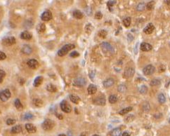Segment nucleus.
<instances>
[{"mask_svg": "<svg viewBox=\"0 0 170 136\" xmlns=\"http://www.w3.org/2000/svg\"><path fill=\"white\" fill-rule=\"evenodd\" d=\"M27 65L28 66L30 67V68H32V69H37L38 67H39V62L37 60H34V59H31V60H29L27 62Z\"/></svg>", "mask_w": 170, "mask_h": 136, "instance_id": "obj_10", "label": "nucleus"}, {"mask_svg": "<svg viewBox=\"0 0 170 136\" xmlns=\"http://www.w3.org/2000/svg\"><path fill=\"white\" fill-rule=\"evenodd\" d=\"M37 30L39 33H43L46 30V26L44 23H39L37 27Z\"/></svg>", "mask_w": 170, "mask_h": 136, "instance_id": "obj_24", "label": "nucleus"}, {"mask_svg": "<svg viewBox=\"0 0 170 136\" xmlns=\"http://www.w3.org/2000/svg\"><path fill=\"white\" fill-rule=\"evenodd\" d=\"M148 91V88L145 85H142L141 86V87L139 88V92L141 93V94H146Z\"/></svg>", "mask_w": 170, "mask_h": 136, "instance_id": "obj_35", "label": "nucleus"}, {"mask_svg": "<svg viewBox=\"0 0 170 136\" xmlns=\"http://www.w3.org/2000/svg\"><path fill=\"white\" fill-rule=\"evenodd\" d=\"M61 109L65 113H70L72 110V107L70 105L66 100H63L61 103Z\"/></svg>", "mask_w": 170, "mask_h": 136, "instance_id": "obj_7", "label": "nucleus"}, {"mask_svg": "<svg viewBox=\"0 0 170 136\" xmlns=\"http://www.w3.org/2000/svg\"><path fill=\"white\" fill-rule=\"evenodd\" d=\"M20 38L25 40H30L32 38V34L28 31H24L20 34Z\"/></svg>", "mask_w": 170, "mask_h": 136, "instance_id": "obj_16", "label": "nucleus"}, {"mask_svg": "<svg viewBox=\"0 0 170 136\" xmlns=\"http://www.w3.org/2000/svg\"><path fill=\"white\" fill-rule=\"evenodd\" d=\"M6 58V54L2 52V51H0V61H3V60H5Z\"/></svg>", "mask_w": 170, "mask_h": 136, "instance_id": "obj_47", "label": "nucleus"}, {"mask_svg": "<svg viewBox=\"0 0 170 136\" xmlns=\"http://www.w3.org/2000/svg\"><path fill=\"white\" fill-rule=\"evenodd\" d=\"M152 49V45L148 43H142L141 44V50L143 51H149Z\"/></svg>", "mask_w": 170, "mask_h": 136, "instance_id": "obj_15", "label": "nucleus"}, {"mask_svg": "<svg viewBox=\"0 0 170 136\" xmlns=\"http://www.w3.org/2000/svg\"><path fill=\"white\" fill-rule=\"evenodd\" d=\"M79 56V53L77 51H73L70 54V56L72 58H77Z\"/></svg>", "mask_w": 170, "mask_h": 136, "instance_id": "obj_45", "label": "nucleus"}, {"mask_svg": "<svg viewBox=\"0 0 170 136\" xmlns=\"http://www.w3.org/2000/svg\"><path fill=\"white\" fill-rule=\"evenodd\" d=\"M15 122H16V121H15V119H8L6 120V124L9 125V126H11V125L15 124Z\"/></svg>", "mask_w": 170, "mask_h": 136, "instance_id": "obj_42", "label": "nucleus"}, {"mask_svg": "<svg viewBox=\"0 0 170 136\" xmlns=\"http://www.w3.org/2000/svg\"><path fill=\"white\" fill-rule=\"evenodd\" d=\"M155 70V68L153 65H148L143 69V72L145 75H151L154 73Z\"/></svg>", "mask_w": 170, "mask_h": 136, "instance_id": "obj_4", "label": "nucleus"}, {"mask_svg": "<svg viewBox=\"0 0 170 136\" xmlns=\"http://www.w3.org/2000/svg\"><path fill=\"white\" fill-rule=\"evenodd\" d=\"M134 119V116L131 114V115H129V117H128L126 119V121L129 122V121H133Z\"/></svg>", "mask_w": 170, "mask_h": 136, "instance_id": "obj_48", "label": "nucleus"}, {"mask_svg": "<svg viewBox=\"0 0 170 136\" xmlns=\"http://www.w3.org/2000/svg\"><path fill=\"white\" fill-rule=\"evenodd\" d=\"M155 118L156 119H160L162 117V114H155L154 115Z\"/></svg>", "mask_w": 170, "mask_h": 136, "instance_id": "obj_51", "label": "nucleus"}, {"mask_svg": "<svg viewBox=\"0 0 170 136\" xmlns=\"http://www.w3.org/2000/svg\"><path fill=\"white\" fill-rule=\"evenodd\" d=\"M164 2H165L166 4H169V5L170 4V0H165Z\"/></svg>", "mask_w": 170, "mask_h": 136, "instance_id": "obj_54", "label": "nucleus"}, {"mask_svg": "<svg viewBox=\"0 0 170 136\" xmlns=\"http://www.w3.org/2000/svg\"><path fill=\"white\" fill-rule=\"evenodd\" d=\"M21 51H22V53H23L25 55H30L32 52V48L30 46L25 44V45H24L23 46Z\"/></svg>", "mask_w": 170, "mask_h": 136, "instance_id": "obj_14", "label": "nucleus"}, {"mask_svg": "<svg viewBox=\"0 0 170 136\" xmlns=\"http://www.w3.org/2000/svg\"><path fill=\"white\" fill-rule=\"evenodd\" d=\"M80 136H87V133H82L80 135Z\"/></svg>", "mask_w": 170, "mask_h": 136, "instance_id": "obj_55", "label": "nucleus"}, {"mask_svg": "<svg viewBox=\"0 0 170 136\" xmlns=\"http://www.w3.org/2000/svg\"><path fill=\"white\" fill-rule=\"evenodd\" d=\"M73 15H74V17H75V18H77V19H78V20L82 19V18H83V14H82L80 11H79V10H75V11H74V12H73Z\"/></svg>", "mask_w": 170, "mask_h": 136, "instance_id": "obj_25", "label": "nucleus"}, {"mask_svg": "<svg viewBox=\"0 0 170 136\" xmlns=\"http://www.w3.org/2000/svg\"><path fill=\"white\" fill-rule=\"evenodd\" d=\"M127 39L129 42H132L134 40V37L132 36V34H127Z\"/></svg>", "mask_w": 170, "mask_h": 136, "instance_id": "obj_50", "label": "nucleus"}, {"mask_svg": "<svg viewBox=\"0 0 170 136\" xmlns=\"http://www.w3.org/2000/svg\"><path fill=\"white\" fill-rule=\"evenodd\" d=\"M98 136V135H93V136Z\"/></svg>", "mask_w": 170, "mask_h": 136, "instance_id": "obj_57", "label": "nucleus"}, {"mask_svg": "<svg viewBox=\"0 0 170 136\" xmlns=\"http://www.w3.org/2000/svg\"><path fill=\"white\" fill-rule=\"evenodd\" d=\"M102 51L105 53H114V48L108 42H103L100 45Z\"/></svg>", "mask_w": 170, "mask_h": 136, "instance_id": "obj_3", "label": "nucleus"}, {"mask_svg": "<svg viewBox=\"0 0 170 136\" xmlns=\"http://www.w3.org/2000/svg\"><path fill=\"white\" fill-rule=\"evenodd\" d=\"M165 69H166V67H165V65H160V67H159V72H163L165 71Z\"/></svg>", "mask_w": 170, "mask_h": 136, "instance_id": "obj_49", "label": "nucleus"}, {"mask_svg": "<svg viewBox=\"0 0 170 136\" xmlns=\"http://www.w3.org/2000/svg\"><path fill=\"white\" fill-rule=\"evenodd\" d=\"M0 100H1V101H3V102H6V101L8 100V99L5 97V95H4V93H3L2 91L0 92Z\"/></svg>", "mask_w": 170, "mask_h": 136, "instance_id": "obj_44", "label": "nucleus"}, {"mask_svg": "<svg viewBox=\"0 0 170 136\" xmlns=\"http://www.w3.org/2000/svg\"><path fill=\"white\" fill-rule=\"evenodd\" d=\"M131 110H132V107H126V108H124V109H122V110H120V111L119 112V114H121V115H124V114L129 113V112L130 111H131Z\"/></svg>", "mask_w": 170, "mask_h": 136, "instance_id": "obj_28", "label": "nucleus"}, {"mask_svg": "<svg viewBox=\"0 0 170 136\" xmlns=\"http://www.w3.org/2000/svg\"><path fill=\"white\" fill-rule=\"evenodd\" d=\"M2 92H3L4 95H5V97L9 100L10 98V97H11V92L9 91V89H5L4 91H3Z\"/></svg>", "mask_w": 170, "mask_h": 136, "instance_id": "obj_37", "label": "nucleus"}, {"mask_svg": "<svg viewBox=\"0 0 170 136\" xmlns=\"http://www.w3.org/2000/svg\"><path fill=\"white\" fill-rule=\"evenodd\" d=\"M70 100H71L73 103H75V104H78V103H79V101H80L79 97L78 95H75V94L70 95Z\"/></svg>", "mask_w": 170, "mask_h": 136, "instance_id": "obj_21", "label": "nucleus"}, {"mask_svg": "<svg viewBox=\"0 0 170 136\" xmlns=\"http://www.w3.org/2000/svg\"><path fill=\"white\" fill-rule=\"evenodd\" d=\"M107 31L105 30H101L98 32V36L101 38H106V36H107Z\"/></svg>", "mask_w": 170, "mask_h": 136, "instance_id": "obj_36", "label": "nucleus"}, {"mask_svg": "<svg viewBox=\"0 0 170 136\" xmlns=\"http://www.w3.org/2000/svg\"><path fill=\"white\" fill-rule=\"evenodd\" d=\"M103 18V14L101 11H98L96 12V14H95V18L97 20H101Z\"/></svg>", "mask_w": 170, "mask_h": 136, "instance_id": "obj_43", "label": "nucleus"}, {"mask_svg": "<svg viewBox=\"0 0 170 136\" xmlns=\"http://www.w3.org/2000/svg\"><path fill=\"white\" fill-rule=\"evenodd\" d=\"M116 1H114V0H110V1H108V3H107V4H108V7H112V6H114L115 4H116Z\"/></svg>", "mask_w": 170, "mask_h": 136, "instance_id": "obj_46", "label": "nucleus"}, {"mask_svg": "<svg viewBox=\"0 0 170 136\" xmlns=\"http://www.w3.org/2000/svg\"><path fill=\"white\" fill-rule=\"evenodd\" d=\"M114 84H115V81H114L113 79H111V78L105 80V81H103V86H104L106 88H108V87L112 86V85H114Z\"/></svg>", "mask_w": 170, "mask_h": 136, "instance_id": "obj_17", "label": "nucleus"}, {"mask_svg": "<svg viewBox=\"0 0 170 136\" xmlns=\"http://www.w3.org/2000/svg\"><path fill=\"white\" fill-rule=\"evenodd\" d=\"M117 101V98L115 95H111L109 97V102L111 104H114Z\"/></svg>", "mask_w": 170, "mask_h": 136, "instance_id": "obj_29", "label": "nucleus"}, {"mask_svg": "<svg viewBox=\"0 0 170 136\" xmlns=\"http://www.w3.org/2000/svg\"><path fill=\"white\" fill-rule=\"evenodd\" d=\"M46 90L51 93H55L57 91V88L56 87V86H54L53 84H49L46 86Z\"/></svg>", "mask_w": 170, "mask_h": 136, "instance_id": "obj_27", "label": "nucleus"}, {"mask_svg": "<svg viewBox=\"0 0 170 136\" xmlns=\"http://www.w3.org/2000/svg\"><path fill=\"white\" fill-rule=\"evenodd\" d=\"M158 101L161 104H163L165 103L166 101V98H165V96L162 94V93H160L159 95H158Z\"/></svg>", "mask_w": 170, "mask_h": 136, "instance_id": "obj_31", "label": "nucleus"}, {"mask_svg": "<svg viewBox=\"0 0 170 136\" xmlns=\"http://www.w3.org/2000/svg\"><path fill=\"white\" fill-rule=\"evenodd\" d=\"M33 118H34L33 115L32 114H30V113H26L23 117V120H30V119H32Z\"/></svg>", "mask_w": 170, "mask_h": 136, "instance_id": "obj_34", "label": "nucleus"}, {"mask_svg": "<svg viewBox=\"0 0 170 136\" xmlns=\"http://www.w3.org/2000/svg\"><path fill=\"white\" fill-rule=\"evenodd\" d=\"M75 48V46L74 45V44H71L63 46L58 51V55L59 56H65L70 50L74 49Z\"/></svg>", "mask_w": 170, "mask_h": 136, "instance_id": "obj_1", "label": "nucleus"}, {"mask_svg": "<svg viewBox=\"0 0 170 136\" xmlns=\"http://www.w3.org/2000/svg\"><path fill=\"white\" fill-rule=\"evenodd\" d=\"M54 125H55V123H54V122L52 120H51L49 119H46L42 123V128L44 131H48L52 130L53 128V127H54Z\"/></svg>", "mask_w": 170, "mask_h": 136, "instance_id": "obj_2", "label": "nucleus"}, {"mask_svg": "<svg viewBox=\"0 0 170 136\" xmlns=\"http://www.w3.org/2000/svg\"><path fill=\"white\" fill-rule=\"evenodd\" d=\"M117 90H118V91H119V92L124 93V92H125V91H126V86L125 85H123V84H122V85H120V86H118V89H117Z\"/></svg>", "mask_w": 170, "mask_h": 136, "instance_id": "obj_40", "label": "nucleus"}, {"mask_svg": "<svg viewBox=\"0 0 170 136\" xmlns=\"http://www.w3.org/2000/svg\"><path fill=\"white\" fill-rule=\"evenodd\" d=\"M122 133V131L120 128H114L113 130H112V131L110 132V136H120Z\"/></svg>", "mask_w": 170, "mask_h": 136, "instance_id": "obj_20", "label": "nucleus"}, {"mask_svg": "<svg viewBox=\"0 0 170 136\" xmlns=\"http://www.w3.org/2000/svg\"><path fill=\"white\" fill-rule=\"evenodd\" d=\"M135 73V70L133 67H129L127 68L125 71H124V76L126 77V78H129V77H131L133 76L134 75Z\"/></svg>", "mask_w": 170, "mask_h": 136, "instance_id": "obj_11", "label": "nucleus"}, {"mask_svg": "<svg viewBox=\"0 0 170 136\" xmlns=\"http://www.w3.org/2000/svg\"><path fill=\"white\" fill-rule=\"evenodd\" d=\"M93 102L95 105H105L106 100L104 97L101 96V97H98L95 98Z\"/></svg>", "mask_w": 170, "mask_h": 136, "instance_id": "obj_9", "label": "nucleus"}, {"mask_svg": "<svg viewBox=\"0 0 170 136\" xmlns=\"http://www.w3.org/2000/svg\"><path fill=\"white\" fill-rule=\"evenodd\" d=\"M42 81H43V77L42 76H39L36 77L35 79L34 80L33 85L35 87H38V86H39V85L42 84Z\"/></svg>", "mask_w": 170, "mask_h": 136, "instance_id": "obj_18", "label": "nucleus"}, {"mask_svg": "<svg viewBox=\"0 0 170 136\" xmlns=\"http://www.w3.org/2000/svg\"><path fill=\"white\" fill-rule=\"evenodd\" d=\"M145 8H146V6H145L144 2H141L136 6V10L139 11H142L145 9Z\"/></svg>", "mask_w": 170, "mask_h": 136, "instance_id": "obj_32", "label": "nucleus"}, {"mask_svg": "<svg viewBox=\"0 0 170 136\" xmlns=\"http://www.w3.org/2000/svg\"><path fill=\"white\" fill-rule=\"evenodd\" d=\"M58 136H65V135H64V134H60V135H59Z\"/></svg>", "mask_w": 170, "mask_h": 136, "instance_id": "obj_56", "label": "nucleus"}, {"mask_svg": "<svg viewBox=\"0 0 170 136\" xmlns=\"http://www.w3.org/2000/svg\"><path fill=\"white\" fill-rule=\"evenodd\" d=\"M21 131H22V127H21L20 125L15 126H14V127L11 128V133H14V134L20 133Z\"/></svg>", "mask_w": 170, "mask_h": 136, "instance_id": "obj_22", "label": "nucleus"}, {"mask_svg": "<svg viewBox=\"0 0 170 136\" xmlns=\"http://www.w3.org/2000/svg\"><path fill=\"white\" fill-rule=\"evenodd\" d=\"M150 105H149V103L148 102H146L143 105V109L145 111V112H148L150 110Z\"/></svg>", "mask_w": 170, "mask_h": 136, "instance_id": "obj_38", "label": "nucleus"}, {"mask_svg": "<svg viewBox=\"0 0 170 136\" xmlns=\"http://www.w3.org/2000/svg\"><path fill=\"white\" fill-rule=\"evenodd\" d=\"M160 84H161V82H160V81L159 80V79H153L151 81V83H150V85L151 86H159V85H160Z\"/></svg>", "mask_w": 170, "mask_h": 136, "instance_id": "obj_33", "label": "nucleus"}, {"mask_svg": "<svg viewBox=\"0 0 170 136\" xmlns=\"http://www.w3.org/2000/svg\"><path fill=\"white\" fill-rule=\"evenodd\" d=\"M122 136H130V134L128 132H124V133H123V134L122 135Z\"/></svg>", "mask_w": 170, "mask_h": 136, "instance_id": "obj_53", "label": "nucleus"}, {"mask_svg": "<svg viewBox=\"0 0 170 136\" xmlns=\"http://www.w3.org/2000/svg\"><path fill=\"white\" fill-rule=\"evenodd\" d=\"M154 4L155 1H149V2L148 3L147 6H146L147 9H148V10H151V9H153V6H154Z\"/></svg>", "mask_w": 170, "mask_h": 136, "instance_id": "obj_39", "label": "nucleus"}, {"mask_svg": "<svg viewBox=\"0 0 170 136\" xmlns=\"http://www.w3.org/2000/svg\"><path fill=\"white\" fill-rule=\"evenodd\" d=\"M33 104L34 105H35L36 107H41L44 105V102L40 100V99H38V98H36V99H34L33 100Z\"/></svg>", "mask_w": 170, "mask_h": 136, "instance_id": "obj_23", "label": "nucleus"}, {"mask_svg": "<svg viewBox=\"0 0 170 136\" xmlns=\"http://www.w3.org/2000/svg\"><path fill=\"white\" fill-rule=\"evenodd\" d=\"M25 128L27 131L30 133H34L37 131V128L32 123H26Z\"/></svg>", "mask_w": 170, "mask_h": 136, "instance_id": "obj_12", "label": "nucleus"}, {"mask_svg": "<svg viewBox=\"0 0 170 136\" xmlns=\"http://www.w3.org/2000/svg\"><path fill=\"white\" fill-rule=\"evenodd\" d=\"M169 122H170V119H169Z\"/></svg>", "mask_w": 170, "mask_h": 136, "instance_id": "obj_58", "label": "nucleus"}, {"mask_svg": "<svg viewBox=\"0 0 170 136\" xmlns=\"http://www.w3.org/2000/svg\"><path fill=\"white\" fill-rule=\"evenodd\" d=\"M86 84H87L86 79L82 77L77 78L76 79H75L73 82V85L77 87H83L86 85Z\"/></svg>", "mask_w": 170, "mask_h": 136, "instance_id": "obj_6", "label": "nucleus"}, {"mask_svg": "<svg viewBox=\"0 0 170 136\" xmlns=\"http://www.w3.org/2000/svg\"><path fill=\"white\" fill-rule=\"evenodd\" d=\"M15 106L16 109L19 111H21L23 109V106L22 105V103H20V100L19 99H16L15 100Z\"/></svg>", "mask_w": 170, "mask_h": 136, "instance_id": "obj_26", "label": "nucleus"}, {"mask_svg": "<svg viewBox=\"0 0 170 136\" xmlns=\"http://www.w3.org/2000/svg\"><path fill=\"white\" fill-rule=\"evenodd\" d=\"M154 25H153L152 23H149V24L143 29V32H144L146 34H150L153 33V32L154 31Z\"/></svg>", "mask_w": 170, "mask_h": 136, "instance_id": "obj_13", "label": "nucleus"}, {"mask_svg": "<svg viewBox=\"0 0 170 136\" xmlns=\"http://www.w3.org/2000/svg\"><path fill=\"white\" fill-rule=\"evenodd\" d=\"M52 18V14L49 10H46L42 13L41 15V19L43 21H49Z\"/></svg>", "mask_w": 170, "mask_h": 136, "instance_id": "obj_8", "label": "nucleus"}, {"mask_svg": "<svg viewBox=\"0 0 170 136\" xmlns=\"http://www.w3.org/2000/svg\"><path fill=\"white\" fill-rule=\"evenodd\" d=\"M15 38L14 37H8L2 40V44L4 46H11L15 44Z\"/></svg>", "mask_w": 170, "mask_h": 136, "instance_id": "obj_5", "label": "nucleus"}, {"mask_svg": "<svg viewBox=\"0 0 170 136\" xmlns=\"http://www.w3.org/2000/svg\"><path fill=\"white\" fill-rule=\"evenodd\" d=\"M131 18H129V17H127V18H126L125 19H124L123 20L124 25L126 28H128V27H129V25H130V24H131Z\"/></svg>", "mask_w": 170, "mask_h": 136, "instance_id": "obj_30", "label": "nucleus"}, {"mask_svg": "<svg viewBox=\"0 0 170 136\" xmlns=\"http://www.w3.org/2000/svg\"><path fill=\"white\" fill-rule=\"evenodd\" d=\"M5 76H6V72L4 70H0V84L3 81V79L4 78Z\"/></svg>", "mask_w": 170, "mask_h": 136, "instance_id": "obj_41", "label": "nucleus"}, {"mask_svg": "<svg viewBox=\"0 0 170 136\" xmlns=\"http://www.w3.org/2000/svg\"><path fill=\"white\" fill-rule=\"evenodd\" d=\"M87 91H88V93L89 95H93L94 93H96V92L97 91V87L96 85L94 84H91L89 85V86L88 87L87 89Z\"/></svg>", "mask_w": 170, "mask_h": 136, "instance_id": "obj_19", "label": "nucleus"}, {"mask_svg": "<svg viewBox=\"0 0 170 136\" xmlns=\"http://www.w3.org/2000/svg\"><path fill=\"white\" fill-rule=\"evenodd\" d=\"M56 117L59 119H63V117L61 114H56Z\"/></svg>", "mask_w": 170, "mask_h": 136, "instance_id": "obj_52", "label": "nucleus"}]
</instances>
